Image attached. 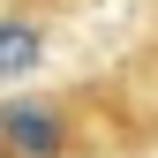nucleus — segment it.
Segmentation results:
<instances>
[{"instance_id":"obj_2","label":"nucleus","mask_w":158,"mask_h":158,"mask_svg":"<svg viewBox=\"0 0 158 158\" xmlns=\"http://www.w3.org/2000/svg\"><path fill=\"white\" fill-rule=\"evenodd\" d=\"M30 60H38V30H30V23H0V83L23 75Z\"/></svg>"},{"instance_id":"obj_1","label":"nucleus","mask_w":158,"mask_h":158,"mask_svg":"<svg viewBox=\"0 0 158 158\" xmlns=\"http://www.w3.org/2000/svg\"><path fill=\"white\" fill-rule=\"evenodd\" d=\"M60 113H53V106H30V98H23V106H8V113H0V143H8V151H23V158H53V151H60Z\"/></svg>"}]
</instances>
